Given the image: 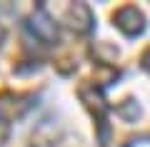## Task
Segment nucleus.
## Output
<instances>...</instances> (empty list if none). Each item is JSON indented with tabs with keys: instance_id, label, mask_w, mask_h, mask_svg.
<instances>
[{
	"instance_id": "obj_2",
	"label": "nucleus",
	"mask_w": 150,
	"mask_h": 147,
	"mask_svg": "<svg viewBox=\"0 0 150 147\" xmlns=\"http://www.w3.org/2000/svg\"><path fill=\"white\" fill-rule=\"evenodd\" d=\"M33 30H35L38 37H43V40H55V35H58V32H55V23L45 15L43 8L33 15Z\"/></svg>"
},
{
	"instance_id": "obj_1",
	"label": "nucleus",
	"mask_w": 150,
	"mask_h": 147,
	"mask_svg": "<svg viewBox=\"0 0 150 147\" xmlns=\"http://www.w3.org/2000/svg\"><path fill=\"white\" fill-rule=\"evenodd\" d=\"M115 25H118L125 35L135 37V35H140V32H143L145 23H143V15H140L133 5H125V8H120V10L115 13Z\"/></svg>"
},
{
	"instance_id": "obj_3",
	"label": "nucleus",
	"mask_w": 150,
	"mask_h": 147,
	"mask_svg": "<svg viewBox=\"0 0 150 147\" xmlns=\"http://www.w3.org/2000/svg\"><path fill=\"white\" fill-rule=\"evenodd\" d=\"M143 68H145V70H150V50L143 55Z\"/></svg>"
}]
</instances>
